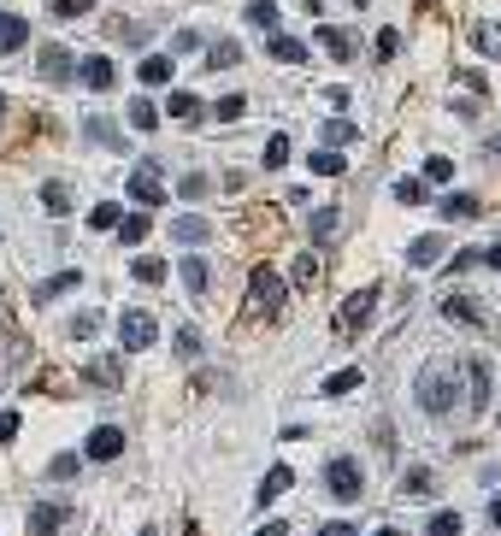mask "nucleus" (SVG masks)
<instances>
[{"label": "nucleus", "mask_w": 501, "mask_h": 536, "mask_svg": "<svg viewBox=\"0 0 501 536\" xmlns=\"http://www.w3.org/2000/svg\"><path fill=\"white\" fill-rule=\"evenodd\" d=\"M460 378H466V366H454V360H430V366L419 371V383H413L419 407H425L430 419H448V413H454V396H460Z\"/></svg>", "instance_id": "obj_1"}, {"label": "nucleus", "mask_w": 501, "mask_h": 536, "mask_svg": "<svg viewBox=\"0 0 501 536\" xmlns=\"http://www.w3.org/2000/svg\"><path fill=\"white\" fill-rule=\"evenodd\" d=\"M124 195L136 207H166V177H159V159H136L124 171Z\"/></svg>", "instance_id": "obj_2"}, {"label": "nucleus", "mask_w": 501, "mask_h": 536, "mask_svg": "<svg viewBox=\"0 0 501 536\" xmlns=\"http://www.w3.org/2000/svg\"><path fill=\"white\" fill-rule=\"evenodd\" d=\"M325 489L336 495V501H360V489H366V466H360L354 454H336L325 466Z\"/></svg>", "instance_id": "obj_3"}, {"label": "nucleus", "mask_w": 501, "mask_h": 536, "mask_svg": "<svg viewBox=\"0 0 501 536\" xmlns=\"http://www.w3.org/2000/svg\"><path fill=\"white\" fill-rule=\"evenodd\" d=\"M154 342H159L154 312H142V307L118 312V348H124V353H142V348H154Z\"/></svg>", "instance_id": "obj_4"}, {"label": "nucleus", "mask_w": 501, "mask_h": 536, "mask_svg": "<svg viewBox=\"0 0 501 536\" xmlns=\"http://www.w3.org/2000/svg\"><path fill=\"white\" fill-rule=\"evenodd\" d=\"M284 307V277H277L272 266H254V277H248V312H272Z\"/></svg>", "instance_id": "obj_5"}, {"label": "nucleus", "mask_w": 501, "mask_h": 536, "mask_svg": "<svg viewBox=\"0 0 501 536\" xmlns=\"http://www.w3.org/2000/svg\"><path fill=\"white\" fill-rule=\"evenodd\" d=\"M72 519V501H36L30 507V519H24V531L30 536H59V524Z\"/></svg>", "instance_id": "obj_6"}, {"label": "nucleus", "mask_w": 501, "mask_h": 536, "mask_svg": "<svg viewBox=\"0 0 501 536\" xmlns=\"http://www.w3.org/2000/svg\"><path fill=\"white\" fill-rule=\"evenodd\" d=\"M118 454H124V430L118 424H95L83 442V460H118Z\"/></svg>", "instance_id": "obj_7"}, {"label": "nucleus", "mask_w": 501, "mask_h": 536, "mask_svg": "<svg viewBox=\"0 0 501 536\" xmlns=\"http://www.w3.org/2000/svg\"><path fill=\"white\" fill-rule=\"evenodd\" d=\"M372 312H378V283H366V289H354V295L343 301V319H336V325H343V330L372 325Z\"/></svg>", "instance_id": "obj_8"}, {"label": "nucleus", "mask_w": 501, "mask_h": 536, "mask_svg": "<svg viewBox=\"0 0 501 536\" xmlns=\"http://www.w3.org/2000/svg\"><path fill=\"white\" fill-rule=\"evenodd\" d=\"M172 242H183V248L213 242V218H200V212H177V218H172Z\"/></svg>", "instance_id": "obj_9"}, {"label": "nucleus", "mask_w": 501, "mask_h": 536, "mask_svg": "<svg viewBox=\"0 0 501 536\" xmlns=\"http://www.w3.org/2000/svg\"><path fill=\"white\" fill-rule=\"evenodd\" d=\"M489 396H496V383H489V366H484V360H472V366H466V413H484V407H489Z\"/></svg>", "instance_id": "obj_10"}, {"label": "nucleus", "mask_w": 501, "mask_h": 536, "mask_svg": "<svg viewBox=\"0 0 501 536\" xmlns=\"http://www.w3.org/2000/svg\"><path fill=\"white\" fill-rule=\"evenodd\" d=\"M77 77H83V89H95V95H106V89H113V59L106 54H89V59H77Z\"/></svg>", "instance_id": "obj_11"}, {"label": "nucleus", "mask_w": 501, "mask_h": 536, "mask_svg": "<svg viewBox=\"0 0 501 536\" xmlns=\"http://www.w3.org/2000/svg\"><path fill=\"white\" fill-rule=\"evenodd\" d=\"M443 319H460V325H472V330H484V325H489V312L478 307L472 295H454V289L443 295Z\"/></svg>", "instance_id": "obj_12"}, {"label": "nucleus", "mask_w": 501, "mask_h": 536, "mask_svg": "<svg viewBox=\"0 0 501 536\" xmlns=\"http://www.w3.org/2000/svg\"><path fill=\"white\" fill-rule=\"evenodd\" d=\"M42 77H47V83H72V77H77V59L65 54L59 42H47V47H42Z\"/></svg>", "instance_id": "obj_13"}, {"label": "nucleus", "mask_w": 501, "mask_h": 536, "mask_svg": "<svg viewBox=\"0 0 501 536\" xmlns=\"http://www.w3.org/2000/svg\"><path fill=\"white\" fill-rule=\"evenodd\" d=\"M360 383H366V371L360 366H343V371H330L325 383H318V396H330V401H343V396H354Z\"/></svg>", "instance_id": "obj_14"}, {"label": "nucleus", "mask_w": 501, "mask_h": 536, "mask_svg": "<svg viewBox=\"0 0 501 536\" xmlns=\"http://www.w3.org/2000/svg\"><path fill=\"white\" fill-rule=\"evenodd\" d=\"M443 254H448V242H443V236H419L413 248H407V266L430 271V266H443Z\"/></svg>", "instance_id": "obj_15"}, {"label": "nucleus", "mask_w": 501, "mask_h": 536, "mask_svg": "<svg viewBox=\"0 0 501 536\" xmlns=\"http://www.w3.org/2000/svg\"><path fill=\"white\" fill-rule=\"evenodd\" d=\"M289 483H295V472H289V466H272V472H266V478H259L254 501H259V507H272L277 495H289Z\"/></svg>", "instance_id": "obj_16"}, {"label": "nucleus", "mask_w": 501, "mask_h": 536, "mask_svg": "<svg viewBox=\"0 0 501 536\" xmlns=\"http://www.w3.org/2000/svg\"><path fill=\"white\" fill-rule=\"evenodd\" d=\"M172 71H177V65H172V54H148L142 65H136V77H142L148 89H166V83H172Z\"/></svg>", "instance_id": "obj_17"}, {"label": "nucleus", "mask_w": 501, "mask_h": 536, "mask_svg": "<svg viewBox=\"0 0 501 536\" xmlns=\"http://www.w3.org/2000/svg\"><path fill=\"white\" fill-rule=\"evenodd\" d=\"M266 54L284 59V65H307V42H295V36H284V30H277V36H266Z\"/></svg>", "instance_id": "obj_18"}, {"label": "nucleus", "mask_w": 501, "mask_h": 536, "mask_svg": "<svg viewBox=\"0 0 501 536\" xmlns=\"http://www.w3.org/2000/svg\"><path fill=\"white\" fill-rule=\"evenodd\" d=\"M437 212H443V218H460V225H472L478 212H484V200H478V195H443Z\"/></svg>", "instance_id": "obj_19"}, {"label": "nucleus", "mask_w": 501, "mask_h": 536, "mask_svg": "<svg viewBox=\"0 0 501 536\" xmlns=\"http://www.w3.org/2000/svg\"><path fill=\"white\" fill-rule=\"evenodd\" d=\"M242 65V47L230 42V36H218V42H207V71H230Z\"/></svg>", "instance_id": "obj_20"}, {"label": "nucleus", "mask_w": 501, "mask_h": 536, "mask_svg": "<svg viewBox=\"0 0 501 536\" xmlns=\"http://www.w3.org/2000/svg\"><path fill=\"white\" fill-rule=\"evenodd\" d=\"M177 271H183V289H189V295H207L213 271H207V259H200V254H183V266H177Z\"/></svg>", "instance_id": "obj_21"}, {"label": "nucleus", "mask_w": 501, "mask_h": 536, "mask_svg": "<svg viewBox=\"0 0 501 536\" xmlns=\"http://www.w3.org/2000/svg\"><path fill=\"white\" fill-rule=\"evenodd\" d=\"M248 24H254L259 36H277V24H284V18H277V0H248Z\"/></svg>", "instance_id": "obj_22"}, {"label": "nucleus", "mask_w": 501, "mask_h": 536, "mask_svg": "<svg viewBox=\"0 0 501 536\" xmlns=\"http://www.w3.org/2000/svg\"><path fill=\"white\" fill-rule=\"evenodd\" d=\"M77 283H83V271H59V277L36 283V295H30V301H59V295H72Z\"/></svg>", "instance_id": "obj_23"}, {"label": "nucleus", "mask_w": 501, "mask_h": 536, "mask_svg": "<svg viewBox=\"0 0 501 536\" xmlns=\"http://www.w3.org/2000/svg\"><path fill=\"white\" fill-rule=\"evenodd\" d=\"M30 42V24L18 13H0V47H6V54H18V47Z\"/></svg>", "instance_id": "obj_24"}, {"label": "nucleus", "mask_w": 501, "mask_h": 536, "mask_svg": "<svg viewBox=\"0 0 501 536\" xmlns=\"http://www.w3.org/2000/svg\"><path fill=\"white\" fill-rule=\"evenodd\" d=\"M166 113H172V118H183V124H195V118L207 113V106H200V100L189 95V89H172V95H166Z\"/></svg>", "instance_id": "obj_25"}, {"label": "nucleus", "mask_w": 501, "mask_h": 536, "mask_svg": "<svg viewBox=\"0 0 501 536\" xmlns=\"http://www.w3.org/2000/svg\"><path fill=\"white\" fill-rule=\"evenodd\" d=\"M124 113H130V130H142V136H148V130H159V106H154L148 95H136Z\"/></svg>", "instance_id": "obj_26"}, {"label": "nucleus", "mask_w": 501, "mask_h": 536, "mask_svg": "<svg viewBox=\"0 0 501 536\" xmlns=\"http://www.w3.org/2000/svg\"><path fill=\"white\" fill-rule=\"evenodd\" d=\"M343 230V207H313V242H330Z\"/></svg>", "instance_id": "obj_27"}, {"label": "nucleus", "mask_w": 501, "mask_h": 536, "mask_svg": "<svg viewBox=\"0 0 501 536\" xmlns=\"http://www.w3.org/2000/svg\"><path fill=\"white\" fill-rule=\"evenodd\" d=\"M389 195H395L401 207H425V177H395V183H389Z\"/></svg>", "instance_id": "obj_28"}, {"label": "nucleus", "mask_w": 501, "mask_h": 536, "mask_svg": "<svg viewBox=\"0 0 501 536\" xmlns=\"http://www.w3.org/2000/svg\"><path fill=\"white\" fill-rule=\"evenodd\" d=\"M466 531V519H460L454 507H443V513H430V524H425V536H460Z\"/></svg>", "instance_id": "obj_29"}, {"label": "nucleus", "mask_w": 501, "mask_h": 536, "mask_svg": "<svg viewBox=\"0 0 501 536\" xmlns=\"http://www.w3.org/2000/svg\"><path fill=\"white\" fill-rule=\"evenodd\" d=\"M142 236H148V212H124V218H118V242H124V248H136Z\"/></svg>", "instance_id": "obj_30"}, {"label": "nucleus", "mask_w": 501, "mask_h": 536, "mask_svg": "<svg viewBox=\"0 0 501 536\" xmlns=\"http://www.w3.org/2000/svg\"><path fill=\"white\" fill-rule=\"evenodd\" d=\"M472 47L489 59H501V24H472Z\"/></svg>", "instance_id": "obj_31"}, {"label": "nucleus", "mask_w": 501, "mask_h": 536, "mask_svg": "<svg viewBox=\"0 0 501 536\" xmlns=\"http://www.w3.org/2000/svg\"><path fill=\"white\" fill-rule=\"evenodd\" d=\"M83 378H89V383H100V389H113V383H118V378H124V366H118L113 353H106V360H95V366H89V371H83Z\"/></svg>", "instance_id": "obj_32"}, {"label": "nucleus", "mask_w": 501, "mask_h": 536, "mask_svg": "<svg viewBox=\"0 0 501 536\" xmlns=\"http://www.w3.org/2000/svg\"><path fill=\"white\" fill-rule=\"evenodd\" d=\"M307 166H313V171H318V177H343V171H348V159H343V154H336V148H318V154H313V159H307Z\"/></svg>", "instance_id": "obj_33"}, {"label": "nucleus", "mask_w": 501, "mask_h": 536, "mask_svg": "<svg viewBox=\"0 0 501 536\" xmlns=\"http://www.w3.org/2000/svg\"><path fill=\"white\" fill-rule=\"evenodd\" d=\"M42 207L54 212V218H65V212H72V189H65V183H42Z\"/></svg>", "instance_id": "obj_34"}, {"label": "nucleus", "mask_w": 501, "mask_h": 536, "mask_svg": "<svg viewBox=\"0 0 501 536\" xmlns=\"http://www.w3.org/2000/svg\"><path fill=\"white\" fill-rule=\"evenodd\" d=\"M77 472H83V454H54V460H47V478H54V483L77 478Z\"/></svg>", "instance_id": "obj_35"}, {"label": "nucleus", "mask_w": 501, "mask_h": 536, "mask_svg": "<svg viewBox=\"0 0 501 536\" xmlns=\"http://www.w3.org/2000/svg\"><path fill=\"white\" fill-rule=\"evenodd\" d=\"M430 483H437L430 466H407V472H401V495H430Z\"/></svg>", "instance_id": "obj_36"}, {"label": "nucleus", "mask_w": 501, "mask_h": 536, "mask_svg": "<svg viewBox=\"0 0 501 536\" xmlns=\"http://www.w3.org/2000/svg\"><path fill=\"white\" fill-rule=\"evenodd\" d=\"M318 42H325V47H330V54H336V59H354V42H348V30L325 24V30H318Z\"/></svg>", "instance_id": "obj_37"}, {"label": "nucleus", "mask_w": 501, "mask_h": 536, "mask_svg": "<svg viewBox=\"0 0 501 536\" xmlns=\"http://www.w3.org/2000/svg\"><path fill=\"white\" fill-rule=\"evenodd\" d=\"M89 141H106V148H124V130L113 118H89Z\"/></svg>", "instance_id": "obj_38"}, {"label": "nucleus", "mask_w": 501, "mask_h": 536, "mask_svg": "<svg viewBox=\"0 0 501 536\" xmlns=\"http://www.w3.org/2000/svg\"><path fill=\"white\" fill-rule=\"evenodd\" d=\"M354 136H360L354 118H330L325 124V148H343V141H354Z\"/></svg>", "instance_id": "obj_39"}, {"label": "nucleus", "mask_w": 501, "mask_h": 536, "mask_svg": "<svg viewBox=\"0 0 501 536\" xmlns=\"http://www.w3.org/2000/svg\"><path fill=\"white\" fill-rule=\"evenodd\" d=\"M130 271H136V283H166V259H159V254H142Z\"/></svg>", "instance_id": "obj_40"}, {"label": "nucleus", "mask_w": 501, "mask_h": 536, "mask_svg": "<svg viewBox=\"0 0 501 536\" xmlns=\"http://www.w3.org/2000/svg\"><path fill=\"white\" fill-rule=\"evenodd\" d=\"M207 113H213L218 124H236V118L248 113V100H242V95H225V100H218V106H207Z\"/></svg>", "instance_id": "obj_41"}, {"label": "nucleus", "mask_w": 501, "mask_h": 536, "mask_svg": "<svg viewBox=\"0 0 501 536\" xmlns=\"http://www.w3.org/2000/svg\"><path fill=\"white\" fill-rule=\"evenodd\" d=\"M172 348H177V360H200V330H177V336H172Z\"/></svg>", "instance_id": "obj_42"}, {"label": "nucleus", "mask_w": 501, "mask_h": 536, "mask_svg": "<svg viewBox=\"0 0 501 536\" xmlns=\"http://www.w3.org/2000/svg\"><path fill=\"white\" fill-rule=\"evenodd\" d=\"M118 218H124V212H118L113 200H100V207L89 212V225H95V230H118Z\"/></svg>", "instance_id": "obj_43"}, {"label": "nucleus", "mask_w": 501, "mask_h": 536, "mask_svg": "<svg viewBox=\"0 0 501 536\" xmlns=\"http://www.w3.org/2000/svg\"><path fill=\"white\" fill-rule=\"evenodd\" d=\"M106 30H113L118 42H130V47H142V42H148V30H142V24H124V18H113Z\"/></svg>", "instance_id": "obj_44"}, {"label": "nucleus", "mask_w": 501, "mask_h": 536, "mask_svg": "<svg viewBox=\"0 0 501 536\" xmlns=\"http://www.w3.org/2000/svg\"><path fill=\"white\" fill-rule=\"evenodd\" d=\"M65 330H72L77 342H89V336H95V330H100V312H77V319H72V325H65Z\"/></svg>", "instance_id": "obj_45"}, {"label": "nucleus", "mask_w": 501, "mask_h": 536, "mask_svg": "<svg viewBox=\"0 0 501 536\" xmlns=\"http://www.w3.org/2000/svg\"><path fill=\"white\" fill-rule=\"evenodd\" d=\"M266 166H289V136H284V130L266 141Z\"/></svg>", "instance_id": "obj_46"}, {"label": "nucleus", "mask_w": 501, "mask_h": 536, "mask_svg": "<svg viewBox=\"0 0 501 536\" xmlns=\"http://www.w3.org/2000/svg\"><path fill=\"white\" fill-rule=\"evenodd\" d=\"M378 59H395L401 54V30H378V47H372Z\"/></svg>", "instance_id": "obj_47"}, {"label": "nucleus", "mask_w": 501, "mask_h": 536, "mask_svg": "<svg viewBox=\"0 0 501 536\" xmlns=\"http://www.w3.org/2000/svg\"><path fill=\"white\" fill-rule=\"evenodd\" d=\"M207 189H213V183H207V177H200V171H189L183 183H177V195H183V200H200V195H207Z\"/></svg>", "instance_id": "obj_48"}, {"label": "nucleus", "mask_w": 501, "mask_h": 536, "mask_svg": "<svg viewBox=\"0 0 501 536\" xmlns=\"http://www.w3.org/2000/svg\"><path fill=\"white\" fill-rule=\"evenodd\" d=\"M454 177V159H425V183H448Z\"/></svg>", "instance_id": "obj_49"}, {"label": "nucleus", "mask_w": 501, "mask_h": 536, "mask_svg": "<svg viewBox=\"0 0 501 536\" xmlns=\"http://www.w3.org/2000/svg\"><path fill=\"white\" fill-rule=\"evenodd\" d=\"M295 283H318V259H313V254L295 259Z\"/></svg>", "instance_id": "obj_50"}, {"label": "nucleus", "mask_w": 501, "mask_h": 536, "mask_svg": "<svg viewBox=\"0 0 501 536\" xmlns=\"http://www.w3.org/2000/svg\"><path fill=\"white\" fill-rule=\"evenodd\" d=\"M89 6H95V0H54V13H59V18H83Z\"/></svg>", "instance_id": "obj_51"}, {"label": "nucleus", "mask_w": 501, "mask_h": 536, "mask_svg": "<svg viewBox=\"0 0 501 536\" xmlns=\"http://www.w3.org/2000/svg\"><path fill=\"white\" fill-rule=\"evenodd\" d=\"M195 47H200L195 30H177V36H172V54H195Z\"/></svg>", "instance_id": "obj_52"}, {"label": "nucleus", "mask_w": 501, "mask_h": 536, "mask_svg": "<svg viewBox=\"0 0 501 536\" xmlns=\"http://www.w3.org/2000/svg\"><path fill=\"white\" fill-rule=\"evenodd\" d=\"M18 437V413H0V442H13Z\"/></svg>", "instance_id": "obj_53"}, {"label": "nucleus", "mask_w": 501, "mask_h": 536, "mask_svg": "<svg viewBox=\"0 0 501 536\" xmlns=\"http://www.w3.org/2000/svg\"><path fill=\"white\" fill-rule=\"evenodd\" d=\"M318 536H360V531H354V524H343V519H330V524H325Z\"/></svg>", "instance_id": "obj_54"}, {"label": "nucleus", "mask_w": 501, "mask_h": 536, "mask_svg": "<svg viewBox=\"0 0 501 536\" xmlns=\"http://www.w3.org/2000/svg\"><path fill=\"white\" fill-rule=\"evenodd\" d=\"M484 266H496V271H501V236H496V242L484 248Z\"/></svg>", "instance_id": "obj_55"}, {"label": "nucleus", "mask_w": 501, "mask_h": 536, "mask_svg": "<svg viewBox=\"0 0 501 536\" xmlns=\"http://www.w3.org/2000/svg\"><path fill=\"white\" fill-rule=\"evenodd\" d=\"M254 536H289V524H277V519H272V524H259Z\"/></svg>", "instance_id": "obj_56"}, {"label": "nucleus", "mask_w": 501, "mask_h": 536, "mask_svg": "<svg viewBox=\"0 0 501 536\" xmlns=\"http://www.w3.org/2000/svg\"><path fill=\"white\" fill-rule=\"evenodd\" d=\"M489 524H496V531H501V495H496V501H489Z\"/></svg>", "instance_id": "obj_57"}, {"label": "nucleus", "mask_w": 501, "mask_h": 536, "mask_svg": "<svg viewBox=\"0 0 501 536\" xmlns=\"http://www.w3.org/2000/svg\"><path fill=\"white\" fill-rule=\"evenodd\" d=\"M318 6H325V0H301V13H313V18H318Z\"/></svg>", "instance_id": "obj_58"}, {"label": "nucleus", "mask_w": 501, "mask_h": 536, "mask_svg": "<svg viewBox=\"0 0 501 536\" xmlns=\"http://www.w3.org/2000/svg\"><path fill=\"white\" fill-rule=\"evenodd\" d=\"M0 330H13V312H6V307H0Z\"/></svg>", "instance_id": "obj_59"}, {"label": "nucleus", "mask_w": 501, "mask_h": 536, "mask_svg": "<svg viewBox=\"0 0 501 536\" xmlns=\"http://www.w3.org/2000/svg\"><path fill=\"white\" fill-rule=\"evenodd\" d=\"M372 536H401V531H372Z\"/></svg>", "instance_id": "obj_60"}, {"label": "nucleus", "mask_w": 501, "mask_h": 536, "mask_svg": "<svg viewBox=\"0 0 501 536\" xmlns=\"http://www.w3.org/2000/svg\"><path fill=\"white\" fill-rule=\"evenodd\" d=\"M0 118H6V95H0Z\"/></svg>", "instance_id": "obj_61"}, {"label": "nucleus", "mask_w": 501, "mask_h": 536, "mask_svg": "<svg viewBox=\"0 0 501 536\" xmlns=\"http://www.w3.org/2000/svg\"><path fill=\"white\" fill-rule=\"evenodd\" d=\"M496 154H501V136H496Z\"/></svg>", "instance_id": "obj_62"}, {"label": "nucleus", "mask_w": 501, "mask_h": 536, "mask_svg": "<svg viewBox=\"0 0 501 536\" xmlns=\"http://www.w3.org/2000/svg\"><path fill=\"white\" fill-rule=\"evenodd\" d=\"M142 536H159V531H142Z\"/></svg>", "instance_id": "obj_63"}]
</instances>
